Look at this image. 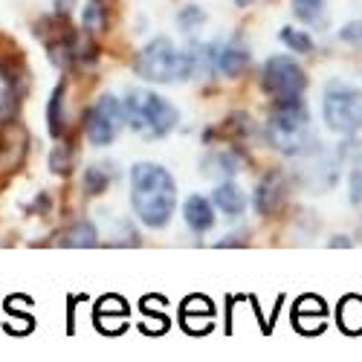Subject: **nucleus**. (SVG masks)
<instances>
[{
  "instance_id": "obj_1",
  "label": "nucleus",
  "mask_w": 362,
  "mask_h": 362,
  "mask_svg": "<svg viewBox=\"0 0 362 362\" xmlns=\"http://www.w3.org/2000/svg\"><path fill=\"white\" fill-rule=\"evenodd\" d=\"M131 209L142 226L165 229L177 212V180L160 163L131 165Z\"/></svg>"
},
{
  "instance_id": "obj_2",
  "label": "nucleus",
  "mask_w": 362,
  "mask_h": 362,
  "mask_svg": "<svg viewBox=\"0 0 362 362\" xmlns=\"http://www.w3.org/2000/svg\"><path fill=\"white\" fill-rule=\"evenodd\" d=\"M267 142L273 145L279 154L301 160L305 154L319 148V136L310 128V110L301 99L273 102L267 119Z\"/></svg>"
},
{
  "instance_id": "obj_3",
  "label": "nucleus",
  "mask_w": 362,
  "mask_h": 362,
  "mask_svg": "<svg viewBox=\"0 0 362 362\" xmlns=\"http://www.w3.org/2000/svg\"><path fill=\"white\" fill-rule=\"evenodd\" d=\"M122 110H125V125L136 136L151 142L165 139L180 122V110L165 96L148 87H131L122 99Z\"/></svg>"
},
{
  "instance_id": "obj_4",
  "label": "nucleus",
  "mask_w": 362,
  "mask_h": 362,
  "mask_svg": "<svg viewBox=\"0 0 362 362\" xmlns=\"http://www.w3.org/2000/svg\"><path fill=\"white\" fill-rule=\"evenodd\" d=\"M134 73L145 81L154 84H177V81H189L197 73L194 55L174 47L171 38H154L148 41L136 58H134Z\"/></svg>"
},
{
  "instance_id": "obj_5",
  "label": "nucleus",
  "mask_w": 362,
  "mask_h": 362,
  "mask_svg": "<svg viewBox=\"0 0 362 362\" xmlns=\"http://www.w3.org/2000/svg\"><path fill=\"white\" fill-rule=\"evenodd\" d=\"M322 119L339 136L362 134V87L348 81H327L322 93Z\"/></svg>"
},
{
  "instance_id": "obj_6",
  "label": "nucleus",
  "mask_w": 362,
  "mask_h": 362,
  "mask_svg": "<svg viewBox=\"0 0 362 362\" xmlns=\"http://www.w3.org/2000/svg\"><path fill=\"white\" fill-rule=\"evenodd\" d=\"M261 87L273 102L301 99L308 90V76L298 62H293V55H273L261 70Z\"/></svg>"
},
{
  "instance_id": "obj_7",
  "label": "nucleus",
  "mask_w": 362,
  "mask_h": 362,
  "mask_svg": "<svg viewBox=\"0 0 362 362\" xmlns=\"http://www.w3.org/2000/svg\"><path fill=\"white\" fill-rule=\"evenodd\" d=\"M125 128V110L113 93H102L93 105H90L84 116V136L93 148H105L116 142V136Z\"/></svg>"
},
{
  "instance_id": "obj_8",
  "label": "nucleus",
  "mask_w": 362,
  "mask_h": 362,
  "mask_svg": "<svg viewBox=\"0 0 362 362\" xmlns=\"http://www.w3.org/2000/svg\"><path fill=\"white\" fill-rule=\"evenodd\" d=\"M310 160V165L301 171V180H305V186L313 189V192H327V189H334L337 186V180H339V163L334 157H327V154H319V148L310 151V154H305Z\"/></svg>"
},
{
  "instance_id": "obj_9",
  "label": "nucleus",
  "mask_w": 362,
  "mask_h": 362,
  "mask_svg": "<svg viewBox=\"0 0 362 362\" xmlns=\"http://www.w3.org/2000/svg\"><path fill=\"white\" fill-rule=\"evenodd\" d=\"M183 221H186V226H189L194 235H206L209 229L215 226V221H218L215 203L206 200L203 194L186 197V203H183Z\"/></svg>"
},
{
  "instance_id": "obj_10",
  "label": "nucleus",
  "mask_w": 362,
  "mask_h": 362,
  "mask_svg": "<svg viewBox=\"0 0 362 362\" xmlns=\"http://www.w3.org/2000/svg\"><path fill=\"white\" fill-rule=\"evenodd\" d=\"M212 203H215L218 212H223L229 221H235V218H240L247 212V194H244L240 186H235L232 180H221V183L215 186Z\"/></svg>"
},
{
  "instance_id": "obj_11",
  "label": "nucleus",
  "mask_w": 362,
  "mask_h": 362,
  "mask_svg": "<svg viewBox=\"0 0 362 362\" xmlns=\"http://www.w3.org/2000/svg\"><path fill=\"white\" fill-rule=\"evenodd\" d=\"M281 200H284V177L279 171H273V174H267L255 189V209L261 215H269V212H276Z\"/></svg>"
},
{
  "instance_id": "obj_12",
  "label": "nucleus",
  "mask_w": 362,
  "mask_h": 362,
  "mask_svg": "<svg viewBox=\"0 0 362 362\" xmlns=\"http://www.w3.org/2000/svg\"><path fill=\"white\" fill-rule=\"evenodd\" d=\"M238 168H240V160L232 154V151H226V148L223 151H212V154L203 157V174L206 177H215L218 183H221V180L235 177Z\"/></svg>"
},
{
  "instance_id": "obj_13",
  "label": "nucleus",
  "mask_w": 362,
  "mask_h": 362,
  "mask_svg": "<svg viewBox=\"0 0 362 362\" xmlns=\"http://www.w3.org/2000/svg\"><path fill=\"white\" fill-rule=\"evenodd\" d=\"M290 12L305 26H325L327 23V0H290Z\"/></svg>"
},
{
  "instance_id": "obj_14",
  "label": "nucleus",
  "mask_w": 362,
  "mask_h": 362,
  "mask_svg": "<svg viewBox=\"0 0 362 362\" xmlns=\"http://www.w3.org/2000/svg\"><path fill=\"white\" fill-rule=\"evenodd\" d=\"M96 244H99V229L90 221H78L62 235V247H70V250H90Z\"/></svg>"
},
{
  "instance_id": "obj_15",
  "label": "nucleus",
  "mask_w": 362,
  "mask_h": 362,
  "mask_svg": "<svg viewBox=\"0 0 362 362\" xmlns=\"http://www.w3.org/2000/svg\"><path fill=\"white\" fill-rule=\"evenodd\" d=\"M47 122H49V134L58 139L64 131V84H58L49 96V107H47Z\"/></svg>"
},
{
  "instance_id": "obj_16",
  "label": "nucleus",
  "mask_w": 362,
  "mask_h": 362,
  "mask_svg": "<svg viewBox=\"0 0 362 362\" xmlns=\"http://www.w3.org/2000/svg\"><path fill=\"white\" fill-rule=\"evenodd\" d=\"M107 168L110 165H90V168H84V192L87 194L99 197V194L107 192L110 180H113V171H107Z\"/></svg>"
},
{
  "instance_id": "obj_17",
  "label": "nucleus",
  "mask_w": 362,
  "mask_h": 362,
  "mask_svg": "<svg viewBox=\"0 0 362 362\" xmlns=\"http://www.w3.org/2000/svg\"><path fill=\"white\" fill-rule=\"evenodd\" d=\"M339 325L348 330V334H359L362 330V298L348 296L342 301V310H339Z\"/></svg>"
},
{
  "instance_id": "obj_18",
  "label": "nucleus",
  "mask_w": 362,
  "mask_h": 362,
  "mask_svg": "<svg viewBox=\"0 0 362 362\" xmlns=\"http://www.w3.org/2000/svg\"><path fill=\"white\" fill-rule=\"evenodd\" d=\"M281 44L290 49V52H298V55H308L313 52V38L308 33H301V29H293V26H284L279 33Z\"/></svg>"
},
{
  "instance_id": "obj_19",
  "label": "nucleus",
  "mask_w": 362,
  "mask_h": 362,
  "mask_svg": "<svg viewBox=\"0 0 362 362\" xmlns=\"http://www.w3.org/2000/svg\"><path fill=\"white\" fill-rule=\"evenodd\" d=\"M84 29H90V33H102V29L107 26V9L102 0H90V4L84 6Z\"/></svg>"
},
{
  "instance_id": "obj_20",
  "label": "nucleus",
  "mask_w": 362,
  "mask_h": 362,
  "mask_svg": "<svg viewBox=\"0 0 362 362\" xmlns=\"http://www.w3.org/2000/svg\"><path fill=\"white\" fill-rule=\"evenodd\" d=\"M203 23H206V12L200 6H183L177 12V26H180V33H186V35L197 33Z\"/></svg>"
},
{
  "instance_id": "obj_21",
  "label": "nucleus",
  "mask_w": 362,
  "mask_h": 362,
  "mask_svg": "<svg viewBox=\"0 0 362 362\" xmlns=\"http://www.w3.org/2000/svg\"><path fill=\"white\" fill-rule=\"evenodd\" d=\"M15 110V78L0 67V122Z\"/></svg>"
},
{
  "instance_id": "obj_22",
  "label": "nucleus",
  "mask_w": 362,
  "mask_h": 362,
  "mask_svg": "<svg viewBox=\"0 0 362 362\" xmlns=\"http://www.w3.org/2000/svg\"><path fill=\"white\" fill-rule=\"evenodd\" d=\"M337 38L342 41V44H348V47H356V49H362V18H356V21H348L339 33H337Z\"/></svg>"
},
{
  "instance_id": "obj_23",
  "label": "nucleus",
  "mask_w": 362,
  "mask_h": 362,
  "mask_svg": "<svg viewBox=\"0 0 362 362\" xmlns=\"http://www.w3.org/2000/svg\"><path fill=\"white\" fill-rule=\"evenodd\" d=\"M348 197L356 209H362V165H356L348 177Z\"/></svg>"
},
{
  "instance_id": "obj_24",
  "label": "nucleus",
  "mask_w": 362,
  "mask_h": 362,
  "mask_svg": "<svg viewBox=\"0 0 362 362\" xmlns=\"http://www.w3.org/2000/svg\"><path fill=\"white\" fill-rule=\"evenodd\" d=\"M49 168H52L55 174L70 171V151H67V145H58V148L52 151V157H49Z\"/></svg>"
},
{
  "instance_id": "obj_25",
  "label": "nucleus",
  "mask_w": 362,
  "mask_h": 362,
  "mask_svg": "<svg viewBox=\"0 0 362 362\" xmlns=\"http://www.w3.org/2000/svg\"><path fill=\"white\" fill-rule=\"evenodd\" d=\"M252 0H235V6H250Z\"/></svg>"
}]
</instances>
